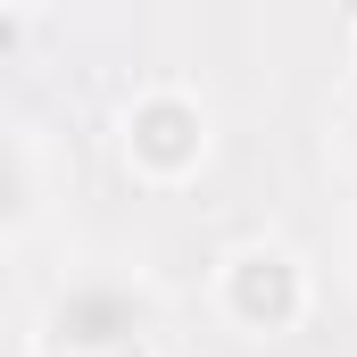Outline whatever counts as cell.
<instances>
[{"mask_svg": "<svg viewBox=\"0 0 357 357\" xmlns=\"http://www.w3.org/2000/svg\"><path fill=\"white\" fill-rule=\"evenodd\" d=\"M150 324H158V299H150L133 274L91 266V274H75V282L50 291V307H42V349L50 357H133L150 341Z\"/></svg>", "mask_w": 357, "mask_h": 357, "instance_id": "1", "label": "cell"}, {"mask_svg": "<svg viewBox=\"0 0 357 357\" xmlns=\"http://www.w3.org/2000/svg\"><path fill=\"white\" fill-rule=\"evenodd\" d=\"M216 299H225V316H233L250 341H282V333L307 316V274H299V258H291L282 241H241V250L225 258Z\"/></svg>", "mask_w": 357, "mask_h": 357, "instance_id": "2", "label": "cell"}, {"mask_svg": "<svg viewBox=\"0 0 357 357\" xmlns=\"http://www.w3.org/2000/svg\"><path fill=\"white\" fill-rule=\"evenodd\" d=\"M125 158L150 183H183L208 158V116H199V100H183V91H142V100L125 108Z\"/></svg>", "mask_w": 357, "mask_h": 357, "instance_id": "3", "label": "cell"}, {"mask_svg": "<svg viewBox=\"0 0 357 357\" xmlns=\"http://www.w3.org/2000/svg\"><path fill=\"white\" fill-rule=\"evenodd\" d=\"M33 199H42V175H33V150L0 125V241H17L33 225Z\"/></svg>", "mask_w": 357, "mask_h": 357, "instance_id": "4", "label": "cell"}, {"mask_svg": "<svg viewBox=\"0 0 357 357\" xmlns=\"http://www.w3.org/2000/svg\"><path fill=\"white\" fill-rule=\"evenodd\" d=\"M349 150H357V108H349Z\"/></svg>", "mask_w": 357, "mask_h": 357, "instance_id": "5", "label": "cell"}, {"mask_svg": "<svg viewBox=\"0 0 357 357\" xmlns=\"http://www.w3.org/2000/svg\"><path fill=\"white\" fill-rule=\"evenodd\" d=\"M8 8H33V0H8Z\"/></svg>", "mask_w": 357, "mask_h": 357, "instance_id": "6", "label": "cell"}, {"mask_svg": "<svg viewBox=\"0 0 357 357\" xmlns=\"http://www.w3.org/2000/svg\"><path fill=\"white\" fill-rule=\"evenodd\" d=\"M133 357H142V349H133Z\"/></svg>", "mask_w": 357, "mask_h": 357, "instance_id": "7", "label": "cell"}, {"mask_svg": "<svg viewBox=\"0 0 357 357\" xmlns=\"http://www.w3.org/2000/svg\"><path fill=\"white\" fill-rule=\"evenodd\" d=\"M0 357H8V349H0Z\"/></svg>", "mask_w": 357, "mask_h": 357, "instance_id": "8", "label": "cell"}]
</instances>
